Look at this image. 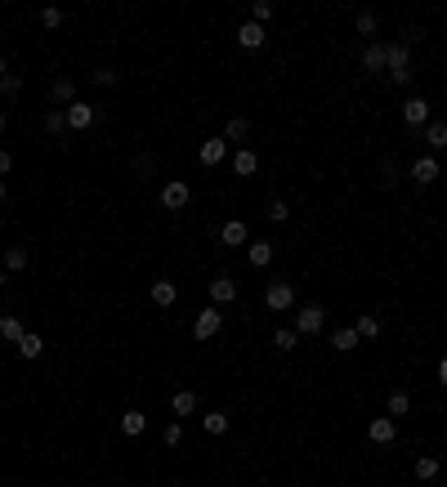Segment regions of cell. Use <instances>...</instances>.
<instances>
[{
	"instance_id": "6da1fadb",
	"label": "cell",
	"mask_w": 447,
	"mask_h": 487,
	"mask_svg": "<svg viewBox=\"0 0 447 487\" xmlns=\"http://www.w3.org/2000/svg\"><path fill=\"white\" fill-rule=\"evenodd\" d=\"M385 72H389L394 85L412 81V63H407V45H385Z\"/></svg>"
},
{
	"instance_id": "7a4b0ae2",
	"label": "cell",
	"mask_w": 447,
	"mask_h": 487,
	"mask_svg": "<svg viewBox=\"0 0 447 487\" xmlns=\"http://www.w3.org/2000/svg\"><path fill=\"white\" fill-rule=\"evenodd\" d=\"M322 326H327V309H322V304H305V309H295V331L300 335H318Z\"/></svg>"
},
{
	"instance_id": "3957f363",
	"label": "cell",
	"mask_w": 447,
	"mask_h": 487,
	"mask_svg": "<svg viewBox=\"0 0 447 487\" xmlns=\"http://www.w3.org/2000/svg\"><path fill=\"white\" fill-rule=\"evenodd\" d=\"M264 309H273V313L295 309V291H291V282H273L269 291H264Z\"/></svg>"
},
{
	"instance_id": "277c9868",
	"label": "cell",
	"mask_w": 447,
	"mask_h": 487,
	"mask_svg": "<svg viewBox=\"0 0 447 487\" xmlns=\"http://www.w3.org/2000/svg\"><path fill=\"white\" fill-rule=\"evenodd\" d=\"M220 326H224V309H206V313H197V322H192V335L211 340V335H220Z\"/></svg>"
},
{
	"instance_id": "5b68a950",
	"label": "cell",
	"mask_w": 447,
	"mask_h": 487,
	"mask_svg": "<svg viewBox=\"0 0 447 487\" xmlns=\"http://www.w3.org/2000/svg\"><path fill=\"white\" fill-rule=\"evenodd\" d=\"M188 201H192V192H188L184 179H175V184H166V188H161V206H166V211H184Z\"/></svg>"
},
{
	"instance_id": "8992f818",
	"label": "cell",
	"mask_w": 447,
	"mask_h": 487,
	"mask_svg": "<svg viewBox=\"0 0 447 487\" xmlns=\"http://www.w3.org/2000/svg\"><path fill=\"white\" fill-rule=\"evenodd\" d=\"M412 179H416V184H434V179H439V156H434V152L416 156V161H412Z\"/></svg>"
},
{
	"instance_id": "52a82bcc",
	"label": "cell",
	"mask_w": 447,
	"mask_h": 487,
	"mask_svg": "<svg viewBox=\"0 0 447 487\" xmlns=\"http://www.w3.org/2000/svg\"><path fill=\"white\" fill-rule=\"evenodd\" d=\"M90 126H94V107L86 99H76L67 107V130H90Z\"/></svg>"
},
{
	"instance_id": "ba28073f",
	"label": "cell",
	"mask_w": 447,
	"mask_h": 487,
	"mask_svg": "<svg viewBox=\"0 0 447 487\" xmlns=\"http://www.w3.org/2000/svg\"><path fill=\"white\" fill-rule=\"evenodd\" d=\"M394 434H398V420L394 416H376L367 425V438L371 443H394Z\"/></svg>"
},
{
	"instance_id": "9c48e42d",
	"label": "cell",
	"mask_w": 447,
	"mask_h": 487,
	"mask_svg": "<svg viewBox=\"0 0 447 487\" xmlns=\"http://www.w3.org/2000/svg\"><path fill=\"white\" fill-rule=\"evenodd\" d=\"M224 156H228V143H224V135H215V139H206V143H201V166H224Z\"/></svg>"
},
{
	"instance_id": "30bf717a",
	"label": "cell",
	"mask_w": 447,
	"mask_h": 487,
	"mask_svg": "<svg viewBox=\"0 0 447 487\" xmlns=\"http://www.w3.org/2000/svg\"><path fill=\"white\" fill-rule=\"evenodd\" d=\"M264 36H269V32H264L260 22H241V27H237V45H241V50H260Z\"/></svg>"
},
{
	"instance_id": "8fae6325",
	"label": "cell",
	"mask_w": 447,
	"mask_h": 487,
	"mask_svg": "<svg viewBox=\"0 0 447 487\" xmlns=\"http://www.w3.org/2000/svg\"><path fill=\"white\" fill-rule=\"evenodd\" d=\"M255 170H260V156L251 152V148H237V152H233V175L251 179V175H255Z\"/></svg>"
},
{
	"instance_id": "7c38bea8",
	"label": "cell",
	"mask_w": 447,
	"mask_h": 487,
	"mask_svg": "<svg viewBox=\"0 0 447 487\" xmlns=\"http://www.w3.org/2000/svg\"><path fill=\"white\" fill-rule=\"evenodd\" d=\"M403 121L407 126H425L429 121V103L425 99H403Z\"/></svg>"
},
{
	"instance_id": "4fadbf2b",
	"label": "cell",
	"mask_w": 447,
	"mask_h": 487,
	"mask_svg": "<svg viewBox=\"0 0 447 487\" xmlns=\"http://www.w3.org/2000/svg\"><path fill=\"white\" fill-rule=\"evenodd\" d=\"M211 300H215V304H233V300H237V282H233L228 273L215 277V282H211Z\"/></svg>"
},
{
	"instance_id": "5bb4252c",
	"label": "cell",
	"mask_w": 447,
	"mask_h": 487,
	"mask_svg": "<svg viewBox=\"0 0 447 487\" xmlns=\"http://www.w3.org/2000/svg\"><path fill=\"white\" fill-rule=\"evenodd\" d=\"M27 335V326H22L14 313H0V340H9V345H18V340Z\"/></svg>"
},
{
	"instance_id": "9a60e30c",
	"label": "cell",
	"mask_w": 447,
	"mask_h": 487,
	"mask_svg": "<svg viewBox=\"0 0 447 487\" xmlns=\"http://www.w3.org/2000/svg\"><path fill=\"white\" fill-rule=\"evenodd\" d=\"M220 241H224V246H246V224H241V219H228Z\"/></svg>"
},
{
	"instance_id": "2e32d148",
	"label": "cell",
	"mask_w": 447,
	"mask_h": 487,
	"mask_svg": "<svg viewBox=\"0 0 447 487\" xmlns=\"http://www.w3.org/2000/svg\"><path fill=\"white\" fill-rule=\"evenodd\" d=\"M246 260L255 264V269H269V264H273V246H269V241H251V246H246Z\"/></svg>"
},
{
	"instance_id": "e0dca14e",
	"label": "cell",
	"mask_w": 447,
	"mask_h": 487,
	"mask_svg": "<svg viewBox=\"0 0 447 487\" xmlns=\"http://www.w3.org/2000/svg\"><path fill=\"white\" fill-rule=\"evenodd\" d=\"M5 273H22L27 269V246H5V264H0Z\"/></svg>"
},
{
	"instance_id": "ac0fdd59",
	"label": "cell",
	"mask_w": 447,
	"mask_h": 487,
	"mask_svg": "<svg viewBox=\"0 0 447 487\" xmlns=\"http://www.w3.org/2000/svg\"><path fill=\"white\" fill-rule=\"evenodd\" d=\"M171 411L175 416H192V411H197V394H192V389H179L171 398Z\"/></svg>"
},
{
	"instance_id": "d6986e66",
	"label": "cell",
	"mask_w": 447,
	"mask_h": 487,
	"mask_svg": "<svg viewBox=\"0 0 447 487\" xmlns=\"http://www.w3.org/2000/svg\"><path fill=\"white\" fill-rule=\"evenodd\" d=\"M50 99H54V103H67V107H72V103H76V81L58 76V81H54V90H50Z\"/></svg>"
},
{
	"instance_id": "ffe728a7",
	"label": "cell",
	"mask_w": 447,
	"mask_h": 487,
	"mask_svg": "<svg viewBox=\"0 0 447 487\" xmlns=\"http://www.w3.org/2000/svg\"><path fill=\"white\" fill-rule=\"evenodd\" d=\"M246 135H251V121L246 116H233L224 126V143H246Z\"/></svg>"
},
{
	"instance_id": "44dd1931",
	"label": "cell",
	"mask_w": 447,
	"mask_h": 487,
	"mask_svg": "<svg viewBox=\"0 0 447 487\" xmlns=\"http://www.w3.org/2000/svg\"><path fill=\"white\" fill-rule=\"evenodd\" d=\"M362 67L367 72H385V45L380 41H371L367 50H362Z\"/></svg>"
},
{
	"instance_id": "7402d4cb",
	"label": "cell",
	"mask_w": 447,
	"mask_h": 487,
	"mask_svg": "<svg viewBox=\"0 0 447 487\" xmlns=\"http://www.w3.org/2000/svg\"><path fill=\"white\" fill-rule=\"evenodd\" d=\"M143 429H148V416H143V411H126V416H121V434L139 438Z\"/></svg>"
},
{
	"instance_id": "603a6c76",
	"label": "cell",
	"mask_w": 447,
	"mask_h": 487,
	"mask_svg": "<svg viewBox=\"0 0 447 487\" xmlns=\"http://www.w3.org/2000/svg\"><path fill=\"white\" fill-rule=\"evenodd\" d=\"M354 331H358V340H376L380 335V318L376 313H362V318L354 322Z\"/></svg>"
},
{
	"instance_id": "cb8c5ba5",
	"label": "cell",
	"mask_w": 447,
	"mask_h": 487,
	"mask_svg": "<svg viewBox=\"0 0 447 487\" xmlns=\"http://www.w3.org/2000/svg\"><path fill=\"white\" fill-rule=\"evenodd\" d=\"M18 353H22V358H41V353H45V335H36V331H27V335H22V340H18Z\"/></svg>"
},
{
	"instance_id": "d4e9b609",
	"label": "cell",
	"mask_w": 447,
	"mask_h": 487,
	"mask_svg": "<svg viewBox=\"0 0 447 487\" xmlns=\"http://www.w3.org/2000/svg\"><path fill=\"white\" fill-rule=\"evenodd\" d=\"M331 345H335V349H340V353H354V349L362 345V340H358V331H354V326H340V331H335V335H331Z\"/></svg>"
},
{
	"instance_id": "484cf974",
	"label": "cell",
	"mask_w": 447,
	"mask_h": 487,
	"mask_svg": "<svg viewBox=\"0 0 447 487\" xmlns=\"http://www.w3.org/2000/svg\"><path fill=\"white\" fill-rule=\"evenodd\" d=\"M179 300L175 282H152V304H161V309H171V304Z\"/></svg>"
},
{
	"instance_id": "4316f807",
	"label": "cell",
	"mask_w": 447,
	"mask_h": 487,
	"mask_svg": "<svg viewBox=\"0 0 447 487\" xmlns=\"http://www.w3.org/2000/svg\"><path fill=\"white\" fill-rule=\"evenodd\" d=\"M425 143L434 152H443L447 148V126H439V121H434V126H425Z\"/></svg>"
},
{
	"instance_id": "83f0119b",
	"label": "cell",
	"mask_w": 447,
	"mask_h": 487,
	"mask_svg": "<svg viewBox=\"0 0 447 487\" xmlns=\"http://www.w3.org/2000/svg\"><path fill=\"white\" fill-rule=\"evenodd\" d=\"M273 345L282 349V353H291L300 345V331H291V326H282V331H273Z\"/></svg>"
},
{
	"instance_id": "f1b7e54d",
	"label": "cell",
	"mask_w": 447,
	"mask_h": 487,
	"mask_svg": "<svg viewBox=\"0 0 447 487\" xmlns=\"http://www.w3.org/2000/svg\"><path fill=\"white\" fill-rule=\"evenodd\" d=\"M416 479H420V483L439 479V460H434V456H420V460H416Z\"/></svg>"
},
{
	"instance_id": "f546056e",
	"label": "cell",
	"mask_w": 447,
	"mask_h": 487,
	"mask_svg": "<svg viewBox=\"0 0 447 487\" xmlns=\"http://www.w3.org/2000/svg\"><path fill=\"white\" fill-rule=\"evenodd\" d=\"M385 407H389V416L398 420V416H407V411H412V398H407V394H389V403H385Z\"/></svg>"
},
{
	"instance_id": "4dcf8cb0",
	"label": "cell",
	"mask_w": 447,
	"mask_h": 487,
	"mask_svg": "<svg viewBox=\"0 0 447 487\" xmlns=\"http://www.w3.org/2000/svg\"><path fill=\"white\" fill-rule=\"evenodd\" d=\"M201 425H206V434H224V429H228V416H224V411H211Z\"/></svg>"
},
{
	"instance_id": "1f68e13d",
	"label": "cell",
	"mask_w": 447,
	"mask_h": 487,
	"mask_svg": "<svg viewBox=\"0 0 447 487\" xmlns=\"http://www.w3.org/2000/svg\"><path fill=\"white\" fill-rule=\"evenodd\" d=\"M161 443H166V447H179V443H184V425H166V429H161Z\"/></svg>"
},
{
	"instance_id": "d6a6232c",
	"label": "cell",
	"mask_w": 447,
	"mask_h": 487,
	"mask_svg": "<svg viewBox=\"0 0 447 487\" xmlns=\"http://www.w3.org/2000/svg\"><path fill=\"white\" fill-rule=\"evenodd\" d=\"M0 94H9V99L22 94V76H14V72H9V76H0Z\"/></svg>"
},
{
	"instance_id": "836d02e7",
	"label": "cell",
	"mask_w": 447,
	"mask_h": 487,
	"mask_svg": "<svg viewBox=\"0 0 447 487\" xmlns=\"http://www.w3.org/2000/svg\"><path fill=\"white\" fill-rule=\"evenodd\" d=\"M269 18H273V5H269V0H255V9H251V22H260V27H264Z\"/></svg>"
},
{
	"instance_id": "e575fe53",
	"label": "cell",
	"mask_w": 447,
	"mask_h": 487,
	"mask_svg": "<svg viewBox=\"0 0 447 487\" xmlns=\"http://www.w3.org/2000/svg\"><path fill=\"white\" fill-rule=\"evenodd\" d=\"M45 130H50V135H63L67 130V112H50L45 116Z\"/></svg>"
},
{
	"instance_id": "d590c367",
	"label": "cell",
	"mask_w": 447,
	"mask_h": 487,
	"mask_svg": "<svg viewBox=\"0 0 447 487\" xmlns=\"http://www.w3.org/2000/svg\"><path fill=\"white\" fill-rule=\"evenodd\" d=\"M41 22H45L50 32H54V27H63V9H54V5H50V9H41Z\"/></svg>"
},
{
	"instance_id": "8d00e7d4",
	"label": "cell",
	"mask_w": 447,
	"mask_h": 487,
	"mask_svg": "<svg viewBox=\"0 0 447 487\" xmlns=\"http://www.w3.org/2000/svg\"><path fill=\"white\" fill-rule=\"evenodd\" d=\"M354 27H358L362 36H376V27H380V22H376V14H358V22H354Z\"/></svg>"
},
{
	"instance_id": "74e56055",
	"label": "cell",
	"mask_w": 447,
	"mask_h": 487,
	"mask_svg": "<svg viewBox=\"0 0 447 487\" xmlns=\"http://www.w3.org/2000/svg\"><path fill=\"white\" fill-rule=\"evenodd\" d=\"M286 215H291V206H286V201H269V219H277V224H282Z\"/></svg>"
},
{
	"instance_id": "f35d334b",
	"label": "cell",
	"mask_w": 447,
	"mask_h": 487,
	"mask_svg": "<svg viewBox=\"0 0 447 487\" xmlns=\"http://www.w3.org/2000/svg\"><path fill=\"white\" fill-rule=\"evenodd\" d=\"M112 81H116L112 67H99V72H94V85H112Z\"/></svg>"
},
{
	"instance_id": "ab89813d",
	"label": "cell",
	"mask_w": 447,
	"mask_h": 487,
	"mask_svg": "<svg viewBox=\"0 0 447 487\" xmlns=\"http://www.w3.org/2000/svg\"><path fill=\"white\" fill-rule=\"evenodd\" d=\"M9 170H14V156H9L5 148H0V179H5V175H9Z\"/></svg>"
},
{
	"instance_id": "60d3db41",
	"label": "cell",
	"mask_w": 447,
	"mask_h": 487,
	"mask_svg": "<svg viewBox=\"0 0 447 487\" xmlns=\"http://www.w3.org/2000/svg\"><path fill=\"white\" fill-rule=\"evenodd\" d=\"M439 385H443V389H447V358H443V362H439Z\"/></svg>"
},
{
	"instance_id": "b9f144b4",
	"label": "cell",
	"mask_w": 447,
	"mask_h": 487,
	"mask_svg": "<svg viewBox=\"0 0 447 487\" xmlns=\"http://www.w3.org/2000/svg\"><path fill=\"white\" fill-rule=\"evenodd\" d=\"M0 76H9V58L5 54H0Z\"/></svg>"
},
{
	"instance_id": "7bdbcfd3",
	"label": "cell",
	"mask_w": 447,
	"mask_h": 487,
	"mask_svg": "<svg viewBox=\"0 0 447 487\" xmlns=\"http://www.w3.org/2000/svg\"><path fill=\"white\" fill-rule=\"evenodd\" d=\"M0 201H5V179H0Z\"/></svg>"
},
{
	"instance_id": "ee69618b",
	"label": "cell",
	"mask_w": 447,
	"mask_h": 487,
	"mask_svg": "<svg viewBox=\"0 0 447 487\" xmlns=\"http://www.w3.org/2000/svg\"><path fill=\"white\" fill-rule=\"evenodd\" d=\"M0 135H5V112H0Z\"/></svg>"
},
{
	"instance_id": "f6af8a7d",
	"label": "cell",
	"mask_w": 447,
	"mask_h": 487,
	"mask_svg": "<svg viewBox=\"0 0 447 487\" xmlns=\"http://www.w3.org/2000/svg\"><path fill=\"white\" fill-rule=\"evenodd\" d=\"M0 286H5V269H0Z\"/></svg>"
}]
</instances>
